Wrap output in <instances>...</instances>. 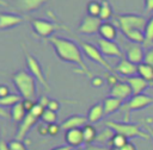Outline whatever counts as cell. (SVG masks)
<instances>
[{"mask_svg": "<svg viewBox=\"0 0 153 150\" xmlns=\"http://www.w3.org/2000/svg\"><path fill=\"white\" fill-rule=\"evenodd\" d=\"M123 105V101L117 99V98H114V96H108L103 100V106H104V114L105 115H109L118 110H121Z\"/></svg>", "mask_w": 153, "mask_h": 150, "instance_id": "ac0fdd59", "label": "cell"}, {"mask_svg": "<svg viewBox=\"0 0 153 150\" xmlns=\"http://www.w3.org/2000/svg\"><path fill=\"white\" fill-rule=\"evenodd\" d=\"M0 150H11L10 149V144L5 140H0Z\"/></svg>", "mask_w": 153, "mask_h": 150, "instance_id": "681fc988", "label": "cell"}, {"mask_svg": "<svg viewBox=\"0 0 153 150\" xmlns=\"http://www.w3.org/2000/svg\"><path fill=\"white\" fill-rule=\"evenodd\" d=\"M50 43L54 45L57 56L62 61H66V62H69V63L79 65V68L81 69L82 73H85L90 79L93 77V75L88 70L86 63L84 62L81 50L79 49V46L74 42H72V40H69L67 38L53 36V37H50Z\"/></svg>", "mask_w": 153, "mask_h": 150, "instance_id": "6da1fadb", "label": "cell"}, {"mask_svg": "<svg viewBox=\"0 0 153 150\" xmlns=\"http://www.w3.org/2000/svg\"><path fill=\"white\" fill-rule=\"evenodd\" d=\"M61 130V126H59L56 123L54 124H48V135L50 136H56Z\"/></svg>", "mask_w": 153, "mask_h": 150, "instance_id": "8d00e7d4", "label": "cell"}, {"mask_svg": "<svg viewBox=\"0 0 153 150\" xmlns=\"http://www.w3.org/2000/svg\"><path fill=\"white\" fill-rule=\"evenodd\" d=\"M44 107L43 106H41L38 102L37 104H35V106H33V108L29 112V113H31L32 115H35L36 118H41L42 117V114H43V112H44Z\"/></svg>", "mask_w": 153, "mask_h": 150, "instance_id": "e575fe53", "label": "cell"}, {"mask_svg": "<svg viewBox=\"0 0 153 150\" xmlns=\"http://www.w3.org/2000/svg\"><path fill=\"white\" fill-rule=\"evenodd\" d=\"M41 119L45 124H54V123H56L57 113L54 112V111H51V110H49V108H45L44 112H43V114H42V117H41Z\"/></svg>", "mask_w": 153, "mask_h": 150, "instance_id": "1f68e13d", "label": "cell"}, {"mask_svg": "<svg viewBox=\"0 0 153 150\" xmlns=\"http://www.w3.org/2000/svg\"><path fill=\"white\" fill-rule=\"evenodd\" d=\"M80 45L84 50V52L86 54V56L88 58H91L92 61H94L96 63L100 64L102 67H104L109 73H115V69L110 65V63L104 58V55L100 52V50L98 48H96L94 45L90 44V43H85V42H80Z\"/></svg>", "mask_w": 153, "mask_h": 150, "instance_id": "8992f818", "label": "cell"}, {"mask_svg": "<svg viewBox=\"0 0 153 150\" xmlns=\"http://www.w3.org/2000/svg\"><path fill=\"white\" fill-rule=\"evenodd\" d=\"M111 15H112V10H111L110 4L106 0H103L100 2V13L98 18L100 20H108L111 18Z\"/></svg>", "mask_w": 153, "mask_h": 150, "instance_id": "4316f807", "label": "cell"}, {"mask_svg": "<svg viewBox=\"0 0 153 150\" xmlns=\"http://www.w3.org/2000/svg\"><path fill=\"white\" fill-rule=\"evenodd\" d=\"M22 18L16 14H7V13H0V29H7L12 27L19 23H22Z\"/></svg>", "mask_w": 153, "mask_h": 150, "instance_id": "44dd1931", "label": "cell"}, {"mask_svg": "<svg viewBox=\"0 0 153 150\" xmlns=\"http://www.w3.org/2000/svg\"><path fill=\"white\" fill-rule=\"evenodd\" d=\"M32 26L35 29V31L42 36V37H48L50 36L55 30H57L60 26L49 21V20H45V19H33L32 20Z\"/></svg>", "mask_w": 153, "mask_h": 150, "instance_id": "9c48e42d", "label": "cell"}, {"mask_svg": "<svg viewBox=\"0 0 153 150\" xmlns=\"http://www.w3.org/2000/svg\"><path fill=\"white\" fill-rule=\"evenodd\" d=\"M117 21L122 31L129 30V29L145 31V27L148 20L143 15H139V14H122V15H118Z\"/></svg>", "mask_w": 153, "mask_h": 150, "instance_id": "5b68a950", "label": "cell"}, {"mask_svg": "<svg viewBox=\"0 0 153 150\" xmlns=\"http://www.w3.org/2000/svg\"><path fill=\"white\" fill-rule=\"evenodd\" d=\"M153 104V98L147 94H139V95H133L126 104L122 105L121 111L124 112V121H128L129 114L131 111H137L142 110L149 105Z\"/></svg>", "mask_w": 153, "mask_h": 150, "instance_id": "277c9868", "label": "cell"}, {"mask_svg": "<svg viewBox=\"0 0 153 150\" xmlns=\"http://www.w3.org/2000/svg\"><path fill=\"white\" fill-rule=\"evenodd\" d=\"M114 69H115L116 74H120L124 77H130V76L137 75V64L131 63L126 57L121 58V61L118 62V64Z\"/></svg>", "mask_w": 153, "mask_h": 150, "instance_id": "8fae6325", "label": "cell"}, {"mask_svg": "<svg viewBox=\"0 0 153 150\" xmlns=\"http://www.w3.org/2000/svg\"><path fill=\"white\" fill-rule=\"evenodd\" d=\"M82 137H84V143L86 145H90V144H93L94 140H96V137H97V130L94 126H92L91 124H86L82 129Z\"/></svg>", "mask_w": 153, "mask_h": 150, "instance_id": "603a6c76", "label": "cell"}, {"mask_svg": "<svg viewBox=\"0 0 153 150\" xmlns=\"http://www.w3.org/2000/svg\"><path fill=\"white\" fill-rule=\"evenodd\" d=\"M110 150H120V149H117V148H110Z\"/></svg>", "mask_w": 153, "mask_h": 150, "instance_id": "f5cc1de1", "label": "cell"}, {"mask_svg": "<svg viewBox=\"0 0 153 150\" xmlns=\"http://www.w3.org/2000/svg\"><path fill=\"white\" fill-rule=\"evenodd\" d=\"M128 142V138L120 135V133H115V136L112 137L110 144H109V148H117V149H121L126 143Z\"/></svg>", "mask_w": 153, "mask_h": 150, "instance_id": "f546056e", "label": "cell"}, {"mask_svg": "<svg viewBox=\"0 0 153 150\" xmlns=\"http://www.w3.org/2000/svg\"><path fill=\"white\" fill-rule=\"evenodd\" d=\"M27 114V112L25 111L24 106H23V102H18L14 106H12V110H11V118L13 119V121H17V123H20L25 115Z\"/></svg>", "mask_w": 153, "mask_h": 150, "instance_id": "484cf974", "label": "cell"}, {"mask_svg": "<svg viewBox=\"0 0 153 150\" xmlns=\"http://www.w3.org/2000/svg\"><path fill=\"white\" fill-rule=\"evenodd\" d=\"M59 107H60V106H59V102H57L56 100H50L49 104H48V107H47V108H49V110L56 112V111L59 110Z\"/></svg>", "mask_w": 153, "mask_h": 150, "instance_id": "7bdbcfd3", "label": "cell"}, {"mask_svg": "<svg viewBox=\"0 0 153 150\" xmlns=\"http://www.w3.org/2000/svg\"><path fill=\"white\" fill-rule=\"evenodd\" d=\"M124 81L130 86L131 90H133V95H139L142 94L143 90L148 87H151V83L148 81H146L145 79H142L139 75L135 76H130V77H126Z\"/></svg>", "mask_w": 153, "mask_h": 150, "instance_id": "5bb4252c", "label": "cell"}, {"mask_svg": "<svg viewBox=\"0 0 153 150\" xmlns=\"http://www.w3.org/2000/svg\"><path fill=\"white\" fill-rule=\"evenodd\" d=\"M100 25H102V20L98 17L86 15L79 26V32L85 35H93L99 31Z\"/></svg>", "mask_w": 153, "mask_h": 150, "instance_id": "30bf717a", "label": "cell"}, {"mask_svg": "<svg viewBox=\"0 0 153 150\" xmlns=\"http://www.w3.org/2000/svg\"><path fill=\"white\" fill-rule=\"evenodd\" d=\"M122 32H123L124 36H126L129 40H131L133 43H136V44H139V43H145V33H143V31H141V30L129 29V30H124V31H122Z\"/></svg>", "mask_w": 153, "mask_h": 150, "instance_id": "cb8c5ba5", "label": "cell"}, {"mask_svg": "<svg viewBox=\"0 0 153 150\" xmlns=\"http://www.w3.org/2000/svg\"><path fill=\"white\" fill-rule=\"evenodd\" d=\"M76 150H110V148L98 145V144H90V145H86L85 148H80V149H76Z\"/></svg>", "mask_w": 153, "mask_h": 150, "instance_id": "74e56055", "label": "cell"}, {"mask_svg": "<svg viewBox=\"0 0 153 150\" xmlns=\"http://www.w3.org/2000/svg\"><path fill=\"white\" fill-rule=\"evenodd\" d=\"M97 43H98V46H99L100 52H102L104 56L123 58L122 50L120 49V46H118L114 40H106V39L99 38V39L97 40Z\"/></svg>", "mask_w": 153, "mask_h": 150, "instance_id": "ba28073f", "label": "cell"}, {"mask_svg": "<svg viewBox=\"0 0 153 150\" xmlns=\"http://www.w3.org/2000/svg\"><path fill=\"white\" fill-rule=\"evenodd\" d=\"M137 75L145 79L146 81L152 82L153 81V67L145 62L137 64Z\"/></svg>", "mask_w": 153, "mask_h": 150, "instance_id": "d4e9b609", "label": "cell"}, {"mask_svg": "<svg viewBox=\"0 0 153 150\" xmlns=\"http://www.w3.org/2000/svg\"><path fill=\"white\" fill-rule=\"evenodd\" d=\"M145 130H146V131L149 133V136H151V139L153 140V127H152V126H151V125H149L147 121H146V124H145Z\"/></svg>", "mask_w": 153, "mask_h": 150, "instance_id": "c3c4849f", "label": "cell"}, {"mask_svg": "<svg viewBox=\"0 0 153 150\" xmlns=\"http://www.w3.org/2000/svg\"><path fill=\"white\" fill-rule=\"evenodd\" d=\"M36 79L26 73L25 70H19L12 75V81L16 85L19 94L24 99L33 100L36 98Z\"/></svg>", "mask_w": 153, "mask_h": 150, "instance_id": "7a4b0ae2", "label": "cell"}, {"mask_svg": "<svg viewBox=\"0 0 153 150\" xmlns=\"http://www.w3.org/2000/svg\"><path fill=\"white\" fill-rule=\"evenodd\" d=\"M26 63H27V67H29V70H30L31 75H32L45 89H49V85H48V82H47V79H45V76H44V74H43V71H42V68H41L38 61H37L33 56L26 54Z\"/></svg>", "mask_w": 153, "mask_h": 150, "instance_id": "52a82bcc", "label": "cell"}, {"mask_svg": "<svg viewBox=\"0 0 153 150\" xmlns=\"http://www.w3.org/2000/svg\"><path fill=\"white\" fill-rule=\"evenodd\" d=\"M114 136H115V131L111 130L110 127H105L104 130H102L100 132L97 133L94 143L98 144V145H103V146H105L106 144L109 145Z\"/></svg>", "mask_w": 153, "mask_h": 150, "instance_id": "7402d4cb", "label": "cell"}, {"mask_svg": "<svg viewBox=\"0 0 153 150\" xmlns=\"http://www.w3.org/2000/svg\"><path fill=\"white\" fill-rule=\"evenodd\" d=\"M8 94H11V93H10L8 87H7V86H5V85H0V99H1V98L7 96Z\"/></svg>", "mask_w": 153, "mask_h": 150, "instance_id": "60d3db41", "label": "cell"}, {"mask_svg": "<svg viewBox=\"0 0 153 150\" xmlns=\"http://www.w3.org/2000/svg\"><path fill=\"white\" fill-rule=\"evenodd\" d=\"M121 80H120V77H118V75L116 74V73H109V74H106V82L109 83V86L112 88L115 85H117L118 82H120Z\"/></svg>", "mask_w": 153, "mask_h": 150, "instance_id": "836d02e7", "label": "cell"}, {"mask_svg": "<svg viewBox=\"0 0 153 150\" xmlns=\"http://www.w3.org/2000/svg\"><path fill=\"white\" fill-rule=\"evenodd\" d=\"M105 115L104 114V106H103V102H97L94 104L90 111H88V114H87V119H88V123L93 124V123H97L102 119V117Z\"/></svg>", "mask_w": 153, "mask_h": 150, "instance_id": "ffe728a7", "label": "cell"}, {"mask_svg": "<svg viewBox=\"0 0 153 150\" xmlns=\"http://www.w3.org/2000/svg\"><path fill=\"white\" fill-rule=\"evenodd\" d=\"M110 95L114 98H117L122 101L130 99L133 96V90L130 88V86L126 82V81H120L117 85H115L111 90H110Z\"/></svg>", "mask_w": 153, "mask_h": 150, "instance_id": "4fadbf2b", "label": "cell"}, {"mask_svg": "<svg viewBox=\"0 0 153 150\" xmlns=\"http://www.w3.org/2000/svg\"><path fill=\"white\" fill-rule=\"evenodd\" d=\"M143 62L153 67V48L148 49V50L145 52V58H143Z\"/></svg>", "mask_w": 153, "mask_h": 150, "instance_id": "f35d334b", "label": "cell"}, {"mask_svg": "<svg viewBox=\"0 0 153 150\" xmlns=\"http://www.w3.org/2000/svg\"><path fill=\"white\" fill-rule=\"evenodd\" d=\"M23 101L22 100V96L18 95V94H8L7 96L5 98H1L0 99V106H14L16 104Z\"/></svg>", "mask_w": 153, "mask_h": 150, "instance_id": "f1b7e54d", "label": "cell"}, {"mask_svg": "<svg viewBox=\"0 0 153 150\" xmlns=\"http://www.w3.org/2000/svg\"><path fill=\"white\" fill-rule=\"evenodd\" d=\"M87 121L88 119L86 117L75 114V115H71L69 118H67L60 126H61V130H65V131H68L72 129H82L87 124Z\"/></svg>", "mask_w": 153, "mask_h": 150, "instance_id": "2e32d148", "label": "cell"}, {"mask_svg": "<svg viewBox=\"0 0 153 150\" xmlns=\"http://www.w3.org/2000/svg\"><path fill=\"white\" fill-rule=\"evenodd\" d=\"M23 106H24V108H25V111L29 113L32 108H33V106H35V102H33V100H29V99H24L23 101Z\"/></svg>", "mask_w": 153, "mask_h": 150, "instance_id": "ab89813d", "label": "cell"}, {"mask_svg": "<svg viewBox=\"0 0 153 150\" xmlns=\"http://www.w3.org/2000/svg\"><path fill=\"white\" fill-rule=\"evenodd\" d=\"M38 133L42 135V136H45L48 135V124H41L38 125Z\"/></svg>", "mask_w": 153, "mask_h": 150, "instance_id": "ee69618b", "label": "cell"}, {"mask_svg": "<svg viewBox=\"0 0 153 150\" xmlns=\"http://www.w3.org/2000/svg\"><path fill=\"white\" fill-rule=\"evenodd\" d=\"M145 12L146 13L153 12V0H145Z\"/></svg>", "mask_w": 153, "mask_h": 150, "instance_id": "b9f144b4", "label": "cell"}, {"mask_svg": "<svg viewBox=\"0 0 153 150\" xmlns=\"http://www.w3.org/2000/svg\"><path fill=\"white\" fill-rule=\"evenodd\" d=\"M98 33L100 35V37L103 39L114 40L116 38V36H117V30H116V27L111 23H106L105 21V23H102Z\"/></svg>", "mask_w": 153, "mask_h": 150, "instance_id": "d6986e66", "label": "cell"}, {"mask_svg": "<svg viewBox=\"0 0 153 150\" xmlns=\"http://www.w3.org/2000/svg\"><path fill=\"white\" fill-rule=\"evenodd\" d=\"M120 150H136V146H135V144L133 143V142H127Z\"/></svg>", "mask_w": 153, "mask_h": 150, "instance_id": "bcb514c9", "label": "cell"}, {"mask_svg": "<svg viewBox=\"0 0 153 150\" xmlns=\"http://www.w3.org/2000/svg\"><path fill=\"white\" fill-rule=\"evenodd\" d=\"M44 1L45 0H19V5H20V8L25 11H32L39 7Z\"/></svg>", "mask_w": 153, "mask_h": 150, "instance_id": "83f0119b", "label": "cell"}, {"mask_svg": "<svg viewBox=\"0 0 153 150\" xmlns=\"http://www.w3.org/2000/svg\"><path fill=\"white\" fill-rule=\"evenodd\" d=\"M145 43H153V15L148 19L146 27H145Z\"/></svg>", "mask_w": 153, "mask_h": 150, "instance_id": "4dcf8cb0", "label": "cell"}, {"mask_svg": "<svg viewBox=\"0 0 153 150\" xmlns=\"http://www.w3.org/2000/svg\"><path fill=\"white\" fill-rule=\"evenodd\" d=\"M87 12H88V15H92V17H99V13H100V4L97 2V1H91L87 6Z\"/></svg>", "mask_w": 153, "mask_h": 150, "instance_id": "d6a6232c", "label": "cell"}, {"mask_svg": "<svg viewBox=\"0 0 153 150\" xmlns=\"http://www.w3.org/2000/svg\"><path fill=\"white\" fill-rule=\"evenodd\" d=\"M49 101H50V100H49V99H48L45 95H42V96H41V99L38 100V104H39L41 106H43L44 108H47V107H48Z\"/></svg>", "mask_w": 153, "mask_h": 150, "instance_id": "7dc6e473", "label": "cell"}, {"mask_svg": "<svg viewBox=\"0 0 153 150\" xmlns=\"http://www.w3.org/2000/svg\"><path fill=\"white\" fill-rule=\"evenodd\" d=\"M103 79L102 77H99V76H93L92 77V85L94 86V87H100L102 85H103Z\"/></svg>", "mask_w": 153, "mask_h": 150, "instance_id": "f6af8a7d", "label": "cell"}, {"mask_svg": "<svg viewBox=\"0 0 153 150\" xmlns=\"http://www.w3.org/2000/svg\"><path fill=\"white\" fill-rule=\"evenodd\" d=\"M51 150H72V148L68 146V145H60V146H56V148H54Z\"/></svg>", "mask_w": 153, "mask_h": 150, "instance_id": "f907efd6", "label": "cell"}, {"mask_svg": "<svg viewBox=\"0 0 153 150\" xmlns=\"http://www.w3.org/2000/svg\"><path fill=\"white\" fill-rule=\"evenodd\" d=\"M105 126L114 130L115 133H120V135L127 137L128 139L134 138V137H139L141 139H151L149 133L146 130H141L139 124H133L129 121L108 120V121H105Z\"/></svg>", "mask_w": 153, "mask_h": 150, "instance_id": "3957f363", "label": "cell"}, {"mask_svg": "<svg viewBox=\"0 0 153 150\" xmlns=\"http://www.w3.org/2000/svg\"><path fill=\"white\" fill-rule=\"evenodd\" d=\"M0 117H2V118H8V117H10V114L7 113V111H6V110H4L2 107H0Z\"/></svg>", "mask_w": 153, "mask_h": 150, "instance_id": "816d5d0a", "label": "cell"}, {"mask_svg": "<svg viewBox=\"0 0 153 150\" xmlns=\"http://www.w3.org/2000/svg\"><path fill=\"white\" fill-rule=\"evenodd\" d=\"M8 144H10V149H11V150H26L25 145H24L20 140L13 139V140H11Z\"/></svg>", "mask_w": 153, "mask_h": 150, "instance_id": "d590c367", "label": "cell"}, {"mask_svg": "<svg viewBox=\"0 0 153 150\" xmlns=\"http://www.w3.org/2000/svg\"><path fill=\"white\" fill-rule=\"evenodd\" d=\"M65 140H66L68 146H71V148H79L84 143L82 130L81 129H72V130L66 131Z\"/></svg>", "mask_w": 153, "mask_h": 150, "instance_id": "e0dca14e", "label": "cell"}, {"mask_svg": "<svg viewBox=\"0 0 153 150\" xmlns=\"http://www.w3.org/2000/svg\"><path fill=\"white\" fill-rule=\"evenodd\" d=\"M126 58L128 61H130L131 63L134 64H140L143 62V58H145V52H143V49L136 44V43H133L130 44L128 48H127V51H126Z\"/></svg>", "mask_w": 153, "mask_h": 150, "instance_id": "9a60e30c", "label": "cell"}, {"mask_svg": "<svg viewBox=\"0 0 153 150\" xmlns=\"http://www.w3.org/2000/svg\"><path fill=\"white\" fill-rule=\"evenodd\" d=\"M37 120H38V118H36L31 113H27L25 115V118L18 125V131H17V135H16V139L22 142L25 138V136L27 135V132L30 131V129L37 123Z\"/></svg>", "mask_w": 153, "mask_h": 150, "instance_id": "7c38bea8", "label": "cell"}]
</instances>
